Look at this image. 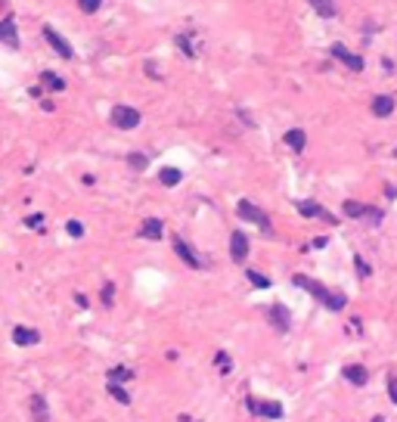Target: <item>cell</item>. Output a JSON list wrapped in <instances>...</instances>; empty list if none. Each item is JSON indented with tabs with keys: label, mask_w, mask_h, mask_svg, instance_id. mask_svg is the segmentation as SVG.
<instances>
[{
	"label": "cell",
	"mask_w": 397,
	"mask_h": 422,
	"mask_svg": "<svg viewBox=\"0 0 397 422\" xmlns=\"http://www.w3.org/2000/svg\"><path fill=\"white\" fill-rule=\"evenodd\" d=\"M171 245H174V255H177V258H180L186 267H192V270H198V267H205V261H202V258H198V255L192 252V245H189L183 236H174V239H171Z\"/></svg>",
	"instance_id": "cell-3"
},
{
	"label": "cell",
	"mask_w": 397,
	"mask_h": 422,
	"mask_svg": "<svg viewBox=\"0 0 397 422\" xmlns=\"http://www.w3.org/2000/svg\"><path fill=\"white\" fill-rule=\"evenodd\" d=\"M65 230H68V236H75V239H81V236H84V224H81V220H68Z\"/></svg>",
	"instance_id": "cell-29"
},
{
	"label": "cell",
	"mask_w": 397,
	"mask_h": 422,
	"mask_svg": "<svg viewBox=\"0 0 397 422\" xmlns=\"http://www.w3.org/2000/svg\"><path fill=\"white\" fill-rule=\"evenodd\" d=\"M245 410H249L252 416L258 413V398H255V394H249V398H245Z\"/></svg>",
	"instance_id": "cell-34"
},
{
	"label": "cell",
	"mask_w": 397,
	"mask_h": 422,
	"mask_svg": "<svg viewBox=\"0 0 397 422\" xmlns=\"http://www.w3.org/2000/svg\"><path fill=\"white\" fill-rule=\"evenodd\" d=\"M332 56H335L338 62H344L351 71H363V59L357 56V53H351L344 44H332Z\"/></svg>",
	"instance_id": "cell-9"
},
{
	"label": "cell",
	"mask_w": 397,
	"mask_h": 422,
	"mask_svg": "<svg viewBox=\"0 0 397 422\" xmlns=\"http://www.w3.org/2000/svg\"><path fill=\"white\" fill-rule=\"evenodd\" d=\"M44 37H47V44H50V47H53V50H56L62 59H75V50L68 47V41H65V37H59V34H56L50 25L44 28Z\"/></svg>",
	"instance_id": "cell-11"
},
{
	"label": "cell",
	"mask_w": 397,
	"mask_h": 422,
	"mask_svg": "<svg viewBox=\"0 0 397 422\" xmlns=\"http://www.w3.org/2000/svg\"><path fill=\"white\" fill-rule=\"evenodd\" d=\"M137 373L131 369V366H112L109 369V382H118V385H121V382H131Z\"/></svg>",
	"instance_id": "cell-19"
},
{
	"label": "cell",
	"mask_w": 397,
	"mask_h": 422,
	"mask_svg": "<svg viewBox=\"0 0 397 422\" xmlns=\"http://www.w3.org/2000/svg\"><path fill=\"white\" fill-rule=\"evenodd\" d=\"M307 4L316 10V13H320V16H335V4H332V0H307Z\"/></svg>",
	"instance_id": "cell-21"
},
{
	"label": "cell",
	"mask_w": 397,
	"mask_h": 422,
	"mask_svg": "<svg viewBox=\"0 0 397 422\" xmlns=\"http://www.w3.org/2000/svg\"><path fill=\"white\" fill-rule=\"evenodd\" d=\"M310 245H313V249H326V245H329V239H326V236H316Z\"/></svg>",
	"instance_id": "cell-35"
},
{
	"label": "cell",
	"mask_w": 397,
	"mask_h": 422,
	"mask_svg": "<svg viewBox=\"0 0 397 422\" xmlns=\"http://www.w3.org/2000/svg\"><path fill=\"white\" fill-rule=\"evenodd\" d=\"M25 227L41 230V227H44V214H31V217H25Z\"/></svg>",
	"instance_id": "cell-31"
},
{
	"label": "cell",
	"mask_w": 397,
	"mask_h": 422,
	"mask_svg": "<svg viewBox=\"0 0 397 422\" xmlns=\"http://www.w3.org/2000/svg\"><path fill=\"white\" fill-rule=\"evenodd\" d=\"M109 394L118 401V404H131V394H128V388H121V385H118V382H109Z\"/></svg>",
	"instance_id": "cell-23"
},
{
	"label": "cell",
	"mask_w": 397,
	"mask_h": 422,
	"mask_svg": "<svg viewBox=\"0 0 397 422\" xmlns=\"http://www.w3.org/2000/svg\"><path fill=\"white\" fill-rule=\"evenodd\" d=\"M295 208H298V214H304V217H320V220H326V224H338L332 211H326L323 205H316V202H310V199H298Z\"/></svg>",
	"instance_id": "cell-5"
},
{
	"label": "cell",
	"mask_w": 397,
	"mask_h": 422,
	"mask_svg": "<svg viewBox=\"0 0 397 422\" xmlns=\"http://www.w3.org/2000/svg\"><path fill=\"white\" fill-rule=\"evenodd\" d=\"M158 180H162L165 186H177V183L183 180V174H180L177 168H162V174H158Z\"/></svg>",
	"instance_id": "cell-20"
},
{
	"label": "cell",
	"mask_w": 397,
	"mask_h": 422,
	"mask_svg": "<svg viewBox=\"0 0 397 422\" xmlns=\"http://www.w3.org/2000/svg\"><path fill=\"white\" fill-rule=\"evenodd\" d=\"M128 165H131L134 171H146V168H149V159L143 156V152H131V156H128Z\"/></svg>",
	"instance_id": "cell-26"
},
{
	"label": "cell",
	"mask_w": 397,
	"mask_h": 422,
	"mask_svg": "<svg viewBox=\"0 0 397 422\" xmlns=\"http://www.w3.org/2000/svg\"><path fill=\"white\" fill-rule=\"evenodd\" d=\"M112 125L121 128V131H134L140 125V112L131 109V106H115L112 109Z\"/></svg>",
	"instance_id": "cell-4"
},
{
	"label": "cell",
	"mask_w": 397,
	"mask_h": 422,
	"mask_svg": "<svg viewBox=\"0 0 397 422\" xmlns=\"http://www.w3.org/2000/svg\"><path fill=\"white\" fill-rule=\"evenodd\" d=\"M236 214H239L242 220H249V224H258L264 233H270V217H267V211H261V208L252 205L249 199H242L239 205H236Z\"/></svg>",
	"instance_id": "cell-2"
},
{
	"label": "cell",
	"mask_w": 397,
	"mask_h": 422,
	"mask_svg": "<svg viewBox=\"0 0 397 422\" xmlns=\"http://www.w3.org/2000/svg\"><path fill=\"white\" fill-rule=\"evenodd\" d=\"M394 112V100L391 96H373V115H379V118H388V115Z\"/></svg>",
	"instance_id": "cell-15"
},
{
	"label": "cell",
	"mask_w": 397,
	"mask_h": 422,
	"mask_svg": "<svg viewBox=\"0 0 397 422\" xmlns=\"http://www.w3.org/2000/svg\"><path fill=\"white\" fill-rule=\"evenodd\" d=\"M214 366H217V369H220V373L227 376V373L233 369V357H230L227 351H217V354H214Z\"/></svg>",
	"instance_id": "cell-25"
},
{
	"label": "cell",
	"mask_w": 397,
	"mask_h": 422,
	"mask_svg": "<svg viewBox=\"0 0 397 422\" xmlns=\"http://www.w3.org/2000/svg\"><path fill=\"white\" fill-rule=\"evenodd\" d=\"M249 236L242 233V230H233V236H230V258L236 261V264H242L245 258H249Z\"/></svg>",
	"instance_id": "cell-6"
},
{
	"label": "cell",
	"mask_w": 397,
	"mask_h": 422,
	"mask_svg": "<svg viewBox=\"0 0 397 422\" xmlns=\"http://www.w3.org/2000/svg\"><path fill=\"white\" fill-rule=\"evenodd\" d=\"M292 286L310 292L313 301H320L326 311H335V314H338V311L348 308V298H344L341 292H335V289H329V286H323V283H316V280H310V277H304V274H295V277H292Z\"/></svg>",
	"instance_id": "cell-1"
},
{
	"label": "cell",
	"mask_w": 397,
	"mask_h": 422,
	"mask_svg": "<svg viewBox=\"0 0 397 422\" xmlns=\"http://www.w3.org/2000/svg\"><path fill=\"white\" fill-rule=\"evenodd\" d=\"M245 280H249L255 289H270V286H273V280H270V277H264L261 270H255V267H249V270H245Z\"/></svg>",
	"instance_id": "cell-17"
},
{
	"label": "cell",
	"mask_w": 397,
	"mask_h": 422,
	"mask_svg": "<svg viewBox=\"0 0 397 422\" xmlns=\"http://www.w3.org/2000/svg\"><path fill=\"white\" fill-rule=\"evenodd\" d=\"M75 304H78V308H87V295H81V292H75Z\"/></svg>",
	"instance_id": "cell-36"
},
{
	"label": "cell",
	"mask_w": 397,
	"mask_h": 422,
	"mask_svg": "<svg viewBox=\"0 0 397 422\" xmlns=\"http://www.w3.org/2000/svg\"><path fill=\"white\" fill-rule=\"evenodd\" d=\"M81 10H84V13H96V10H100V0H81Z\"/></svg>",
	"instance_id": "cell-33"
},
{
	"label": "cell",
	"mask_w": 397,
	"mask_h": 422,
	"mask_svg": "<svg viewBox=\"0 0 397 422\" xmlns=\"http://www.w3.org/2000/svg\"><path fill=\"white\" fill-rule=\"evenodd\" d=\"M283 404H276V401H258V413L255 416H264V419H283Z\"/></svg>",
	"instance_id": "cell-14"
},
{
	"label": "cell",
	"mask_w": 397,
	"mask_h": 422,
	"mask_svg": "<svg viewBox=\"0 0 397 422\" xmlns=\"http://www.w3.org/2000/svg\"><path fill=\"white\" fill-rule=\"evenodd\" d=\"M31 416H34V422H53V416H50V407H47V398H44V394H31Z\"/></svg>",
	"instance_id": "cell-12"
},
{
	"label": "cell",
	"mask_w": 397,
	"mask_h": 422,
	"mask_svg": "<svg viewBox=\"0 0 397 422\" xmlns=\"http://www.w3.org/2000/svg\"><path fill=\"white\" fill-rule=\"evenodd\" d=\"M140 236H143V239H162V236H165V224L158 220V217H146L143 227H140Z\"/></svg>",
	"instance_id": "cell-13"
},
{
	"label": "cell",
	"mask_w": 397,
	"mask_h": 422,
	"mask_svg": "<svg viewBox=\"0 0 397 422\" xmlns=\"http://www.w3.org/2000/svg\"><path fill=\"white\" fill-rule=\"evenodd\" d=\"M0 41H4V44H10V47H19V34H16V25H13V19L0 22Z\"/></svg>",
	"instance_id": "cell-16"
},
{
	"label": "cell",
	"mask_w": 397,
	"mask_h": 422,
	"mask_svg": "<svg viewBox=\"0 0 397 422\" xmlns=\"http://www.w3.org/2000/svg\"><path fill=\"white\" fill-rule=\"evenodd\" d=\"M100 301L106 304V308H112V304H115V283H103V292H100Z\"/></svg>",
	"instance_id": "cell-28"
},
{
	"label": "cell",
	"mask_w": 397,
	"mask_h": 422,
	"mask_svg": "<svg viewBox=\"0 0 397 422\" xmlns=\"http://www.w3.org/2000/svg\"><path fill=\"white\" fill-rule=\"evenodd\" d=\"M341 376L351 382V385H357V388H363L366 382H369V369H366L363 363H348V366L341 369Z\"/></svg>",
	"instance_id": "cell-10"
},
{
	"label": "cell",
	"mask_w": 397,
	"mask_h": 422,
	"mask_svg": "<svg viewBox=\"0 0 397 422\" xmlns=\"http://www.w3.org/2000/svg\"><path fill=\"white\" fill-rule=\"evenodd\" d=\"M354 270H357V277H360V280H369V277H373V267H369L360 255H354Z\"/></svg>",
	"instance_id": "cell-24"
},
{
	"label": "cell",
	"mask_w": 397,
	"mask_h": 422,
	"mask_svg": "<svg viewBox=\"0 0 397 422\" xmlns=\"http://www.w3.org/2000/svg\"><path fill=\"white\" fill-rule=\"evenodd\" d=\"M41 81H44L50 90H62V87H65V81L59 78V75H53V71H44V75H41Z\"/></svg>",
	"instance_id": "cell-27"
},
{
	"label": "cell",
	"mask_w": 397,
	"mask_h": 422,
	"mask_svg": "<svg viewBox=\"0 0 397 422\" xmlns=\"http://www.w3.org/2000/svg\"><path fill=\"white\" fill-rule=\"evenodd\" d=\"M344 214H348V217H366V205H363V202H354V199H344Z\"/></svg>",
	"instance_id": "cell-22"
},
{
	"label": "cell",
	"mask_w": 397,
	"mask_h": 422,
	"mask_svg": "<svg viewBox=\"0 0 397 422\" xmlns=\"http://www.w3.org/2000/svg\"><path fill=\"white\" fill-rule=\"evenodd\" d=\"M304 143H307V137H304V131H301V128L286 131V146H292L295 152H301V149H304Z\"/></svg>",
	"instance_id": "cell-18"
},
{
	"label": "cell",
	"mask_w": 397,
	"mask_h": 422,
	"mask_svg": "<svg viewBox=\"0 0 397 422\" xmlns=\"http://www.w3.org/2000/svg\"><path fill=\"white\" fill-rule=\"evenodd\" d=\"M13 344L16 348H34V344H41V332L37 329H28V326H13Z\"/></svg>",
	"instance_id": "cell-7"
},
{
	"label": "cell",
	"mask_w": 397,
	"mask_h": 422,
	"mask_svg": "<svg viewBox=\"0 0 397 422\" xmlns=\"http://www.w3.org/2000/svg\"><path fill=\"white\" fill-rule=\"evenodd\" d=\"M388 401L397 404V376H394V373L388 376Z\"/></svg>",
	"instance_id": "cell-30"
},
{
	"label": "cell",
	"mask_w": 397,
	"mask_h": 422,
	"mask_svg": "<svg viewBox=\"0 0 397 422\" xmlns=\"http://www.w3.org/2000/svg\"><path fill=\"white\" fill-rule=\"evenodd\" d=\"M174 41H177V47H180V50H183L186 56H195V50L189 47V41H186V37H183V34H177V37H174Z\"/></svg>",
	"instance_id": "cell-32"
},
{
	"label": "cell",
	"mask_w": 397,
	"mask_h": 422,
	"mask_svg": "<svg viewBox=\"0 0 397 422\" xmlns=\"http://www.w3.org/2000/svg\"><path fill=\"white\" fill-rule=\"evenodd\" d=\"M267 317H270V323L280 329V332H289V329H292V314H289L286 304H270V308H267Z\"/></svg>",
	"instance_id": "cell-8"
}]
</instances>
